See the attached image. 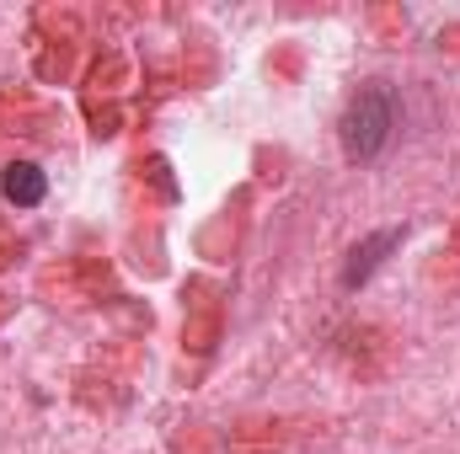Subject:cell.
Returning a JSON list of instances; mask_svg holds the SVG:
<instances>
[{
    "label": "cell",
    "mask_w": 460,
    "mask_h": 454,
    "mask_svg": "<svg viewBox=\"0 0 460 454\" xmlns=\"http://www.w3.org/2000/svg\"><path fill=\"white\" fill-rule=\"evenodd\" d=\"M396 240H402V230H380V235H369L364 246H353V251H348V267H343V289H358V284L385 262V251H391Z\"/></svg>",
    "instance_id": "obj_2"
},
{
    "label": "cell",
    "mask_w": 460,
    "mask_h": 454,
    "mask_svg": "<svg viewBox=\"0 0 460 454\" xmlns=\"http://www.w3.org/2000/svg\"><path fill=\"white\" fill-rule=\"evenodd\" d=\"M0 188H5V198H11L16 209H32V204H43V193H49V177H43L38 166H27V161H16V166H5V177H0Z\"/></svg>",
    "instance_id": "obj_3"
},
{
    "label": "cell",
    "mask_w": 460,
    "mask_h": 454,
    "mask_svg": "<svg viewBox=\"0 0 460 454\" xmlns=\"http://www.w3.org/2000/svg\"><path fill=\"white\" fill-rule=\"evenodd\" d=\"M391 128H396L391 92H385V86H369V92H358V97L348 102V113H343V150L353 161H375V155L385 150Z\"/></svg>",
    "instance_id": "obj_1"
}]
</instances>
